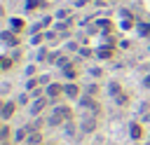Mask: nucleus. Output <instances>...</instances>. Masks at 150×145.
<instances>
[{
	"mask_svg": "<svg viewBox=\"0 0 150 145\" xmlns=\"http://www.w3.org/2000/svg\"><path fill=\"white\" fill-rule=\"evenodd\" d=\"M45 5H47L45 0H28V2H26V9H28V12H33L35 7H45Z\"/></svg>",
	"mask_w": 150,
	"mask_h": 145,
	"instance_id": "9d476101",
	"label": "nucleus"
},
{
	"mask_svg": "<svg viewBox=\"0 0 150 145\" xmlns=\"http://www.w3.org/2000/svg\"><path fill=\"white\" fill-rule=\"evenodd\" d=\"M26 143H28V145H42V133L30 131V133H28V138H26Z\"/></svg>",
	"mask_w": 150,
	"mask_h": 145,
	"instance_id": "6e6552de",
	"label": "nucleus"
},
{
	"mask_svg": "<svg viewBox=\"0 0 150 145\" xmlns=\"http://www.w3.org/2000/svg\"><path fill=\"white\" fill-rule=\"evenodd\" d=\"M94 129H96V119H94V117L84 119V122H82V126H80V131H82V133H91Z\"/></svg>",
	"mask_w": 150,
	"mask_h": 145,
	"instance_id": "0eeeda50",
	"label": "nucleus"
},
{
	"mask_svg": "<svg viewBox=\"0 0 150 145\" xmlns=\"http://www.w3.org/2000/svg\"><path fill=\"white\" fill-rule=\"evenodd\" d=\"M143 84H145V87H148V89H150V75H148V77H145V80H143Z\"/></svg>",
	"mask_w": 150,
	"mask_h": 145,
	"instance_id": "f3484780",
	"label": "nucleus"
},
{
	"mask_svg": "<svg viewBox=\"0 0 150 145\" xmlns=\"http://www.w3.org/2000/svg\"><path fill=\"white\" fill-rule=\"evenodd\" d=\"M63 94H66L68 98H80V94H82V89H80L77 84H73V82H68V84H63Z\"/></svg>",
	"mask_w": 150,
	"mask_h": 145,
	"instance_id": "7ed1b4c3",
	"label": "nucleus"
},
{
	"mask_svg": "<svg viewBox=\"0 0 150 145\" xmlns=\"http://www.w3.org/2000/svg\"><path fill=\"white\" fill-rule=\"evenodd\" d=\"M14 110H16V103H14V101H7V103L2 105V119L7 122V119L14 115Z\"/></svg>",
	"mask_w": 150,
	"mask_h": 145,
	"instance_id": "20e7f679",
	"label": "nucleus"
},
{
	"mask_svg": "<svg viewBox=\"0 0 150 145\" xmlns=\"http://www.w3.org/2000/svg\"><path fill=\"white\" fill-rule=\"evenodd\" d=\"M73 119V110L68 108V105H56L54 108V115L49 117V124L52 126H61V124H66V122H70Z\"/></svg>",
	"mask_w": 150,
	"mask_h": 145,
	"instance_id": "f257e3e1",
	"label": "nucleus"
},
{
	"mask_svg": "<svg viewBox=\"0 0 150 145\" xmlns=\"http://www.w3.org/2000/svg\"><path fill=\"white\" fill-rule=\"evenodd\" d=\"M110 94L117 98V96H122V87H120V82H112L110 84Z\"/></svg>",
	"mask_w": 150,
	"mask_h": 145,
	"instance_id": "9b49d317",
	"label": "nucleus"
},
{
	"mask_svg": "<svg viewBox=\"0 0 150 145\" xmlns=\"http://www.w3.org/2000/svg\"><path fill=\"white\" fill-rule=\"evenodd\" d=\"M12 68V61H9V56H2V70H9Z\"/></svg>",
	"mask_w": 150,
	"mask_h": 145,
	"instance_id": "2eb2a0df",
	"label": "nucleus"
},
{
	"mask_svg": "<svg viewBox=\"0 0 150 145\" xmlns=\"http://www.w3.org/2000/svg\"><path fill=\"white\" fill-rule=\"evenodd\" d=\"M2 37H5V42H7V44H16V42H19V40H16L9 30H5V33H2Z\"/></svg>",
	"mask_w": 150,
	"mask_h": 145,
	"instance_id": "f8f14e48",
	"label": "nucleus"
},
{
	"mask_svg": "<svg viewBox=\"0 0 150 145\" xmlns=\"http://www.w3.org/2000/svg\"><path fill=\"white\" fill-rule=\"evenodd\" d=\"M63 75H66L68 80H73V77H77V68H75L73 63H68V65H63Z\"/></svg>",
	"mask_w": 150,
	"mask_h": 145,
	"instance_id": "1a4fd4ad",
	"label": "nucleus"
},
{
	"mask_svg": "<svg viewBox=\"0 0 150 145\" xmlns=\"http://www.w3.org/2000/svg\"><path fill=\"white\" fill-rule=\"evenodd\" d=\"M26 28V23H23V19H19V16H14V19H9V30H14V33H21Z\"/></svg>",
	"mask_w": 150,
	"mask_h": 145,
	"instance_id": "39448f33",
	"label": "nucleus"
},
{
	"mask_svg": "<svg viewBox=\"0 0 150 145\" xmlns=\"http://www.w3.org/2000/svg\"><path fill=\"white\" fill-rule=\"evenodd\" d=\"M45 94H47V98H52V101H56V98L66 96V94H63V84H59V82H52V84H47Z\"/></svg>",
	"mask_w": 150,
	"mask_h": 145,
	"instance_id": "f03ea898",
	"label": "nucleus"
},
{
	"mask_svg": "<svg viewBox=\"0 0 150 145\" xmlns=\"http://www.w3.org/2000/svg\"><path fill=\"white\" fill-rule=\"evenodd\" d=\"M7 136H9V129H7V126H2V140H7Z\"/></svg>",
	"mask_w": 150,
	"mask_h": 145,
	"instance_id": "dca6fc26",
	"label": "nucleus"
},
{
	"mask_svg": "<svg viewBox=\"0 0 150 145\" xmlns=\"http://www.w3.org/2000/svg\"><path fill=\"white\" fill-rule=\"evenodd\" d=\"M47 145H54V143H47Z\"/></svg>",
	"mask_w": 150,
	"mask_h": 145,
	"instance_id": "6ab92c4d",
	"label": "nucleus"
},
{
	"mask_svg": "<svg viewBox=\"0 0 150 145\" xmlns=\"http://www.w3.org/2000/svg\"><path fill=\"white\" fill-rule=\"evenodd\" d=\"M45 105H47V98H42V96H40V98H38V101L30 105V115H38V112H42V110H45Z\"/></svg>",
	"mask_w": 150,
	"mask_h": 145,
	"instance_id": "423d86ee",
	"label": "nucleus"
},
{
	"mask_svg": "<svg viewBox=\"0 0 150 145\" xmlns=\"http://www.w3.org/2000/svg\"><path fill=\"white\" fill-rule=\"evenodd\" d=\"M2 145H7V140H2Z\"/></svg>",
	"mask_w": 150,
	"mask_h": 145,
	"instance_id": "a211bd4d",
	"label": "nucleus"
},
{
	"mask_svg": "<svg viewBox=\"0 0 150 145\" xmlns=\"http://www.w3.org/2000/svg\"><path fill=\"white\" fill-rule=\"evenodd\" d=\"M98 94V84H89L87 87V96H96Z\"/></svg>",
	"mask_w": 150,
	"mask_h": 145,
	"instance_id": "4468645a",
	"label": "nucleus"
},
{
	"mask_svg": "<svg viewBox=\"0 0 150 145\" xmlns=\"http://www.w3.org/2000/svg\"><path fill=\"white\" fill-rule=\"evenodd\" d=\"M131 138H141V124H131Z\"/></svg>",
	"mask_w": 150,
	"mask_h": 145,
	"instance_id": "ddd939ff",
	"label": "nucleus"
}]
</instances>
